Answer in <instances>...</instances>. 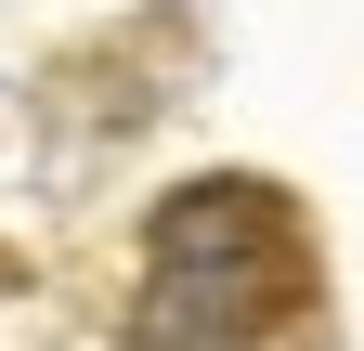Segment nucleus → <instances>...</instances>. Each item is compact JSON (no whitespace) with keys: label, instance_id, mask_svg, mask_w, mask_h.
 Returning <instances> with one entry per match:
<instances>
[{"label":"nucleus","instance_id":"obj_2","mask_svg":"<svg viewBox=\"0 0 364 351\" xmlns=\"http://www.w3.org/2000/svg\"><path fill=\"white\" fill-rule=\"evenodd\" d=\"M0 286H14V260H0Z\"/></svg>","mask_w":364,"mask_h":351},{"label":"nucleus","instance_id":"obj_1","mask_svg":"<svg viewBox=\"0 0 364 351\" xmlns=\"http://www.w3.org/2000/svg\"><path fill=\"white\" fill-rule=\"evenodd\" d=\"M312 313V222L273 183H182L144 222V299L117 351H287Z\"/></svg>","mask_w":364,"mask_h":351}]
</instances>
